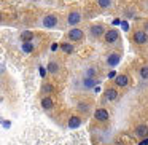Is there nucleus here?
<instances>
[{
  "mask_svg": "<svg viewBox=\"0 0 148 145\" xmlns=\"http://www.w3.org/2000/svg\"><path fill=\"white\" fill-rule=\"evenodd\" d=\"M143 30H145V32H147V34H148V21H147V23H145V24H143Z\"/></svg>",
  "mask_w": 148,
  "mask_h": 145,
  "instance_id": "a878e982",
  "label": "nucleus"
},
{
  "mask_svg": "<svg viewBox=\"0 0 148 145\" xmlns=\"http://www.w3.org/2000/svg\"><path fill=\"white\" fill-rule=\"evenodd\" d=\"M99 83H100V80H97V78H83L81 86H83L84 89H91V88L99 86Z\"/></svg>",
  "mask_w": 148,
  "mask_h": 145,
  "instance_id": "9d476101",
  "label": "nucleus"
},
{
  "mask_svg": "<svg viewBox=\"0 0 148 145\" xmlns=\"http://www.w3.org/2000/svg\"><path fill=\"white\" fill-rule=\"evenodd\" d=\"M81 126V118L80 116H70L69 118V128L75 129V128H80Z\"/></svg>",
  "mask_w": 148,
  "mask_h": 145,
  "instance_id": "2eb2a0df",
  "label": "nucleus"
},
{
  "mask_svg": "<svg viewBox=\"0 0 148 145\" xmlns=\"http://www.w3.org/2000/svg\"><path fill=\"white\" fill-rule=\"evenodd\" d=\"M81 23V13L80 11H70L67 16V24L70 27H75L77 24Z\"/></svg>",
  "mask_w": 148,
  "mask_h": 145,
  "instance_id": "39448f33",
  "label": "nucleus"
},
{
  "mask_svg": "<svg viewBox=\"0 0 148 145\" xmlns=\"http://www.w3.org/2000/svg\"><path fill=\"white\" fill-rule=\"evenodd\" d=\"M97 5H99L100 10H108L113 5V0H97Z\"/></svg>",
  "mask_w": 148,
  "mask_h": 145,
  "instance_id": "f3484780",
  "label": "nucleus"
},
{
  "mask_svg": "<svg viewBox=\"0 0 148 145\" xmlns=\"http://www.w3.org/2000/svg\"><path fill=\"white\" fill-rule=\"evenodd\" d=\"M23 51H24V53H32V51H34V43H32V42L23 43Z\"/></svg>",
  "mask_w": 148,
  "mask_h": 145,
  "instance_id": "412c9836",
  "label": "nucleus"
},
{
  "mask_svg": "<svg viewBox=\"0 0 148 145\" xmlns=\"http://www.w3.org/2000/svg\"><path fill=\"white\" fill-rule=\"evenodd\" d=\"M118 38H119V32L116 29H108L105 32V35H103V40H105V43H115V42H118Z\"/></svg>",
  "mask_w": 148,
  "mask_h": 145,
  "instance_id": "423d86ee",
  "label": "nucleus"
},
{
  "mask_svg": "<svg viewBox=\"0 0 148 145\" xmlns=\"http://www.w3.org/2000/svg\"><path fill=\"white\" fill-rule=\"evenodd\" d=\"M78 110H80V112H89V104H86V102H80L78 104Z\"/></svg>",
  "mask_w": 148,
  "mask_h": 145,
  "instance_id": "4be33fe9",
  "label": "nucleus"
},
{
  "mask_svg": "<svg viewBox=\"0 0 148 145\" xmlns=\"http://www.w3.org/2000/svg\"><path fill=\"white\" fill-rule=\"evenodd\" d=\"M69 38L72 40V42H81V40L84 38V32L83 29H80V27H72L70 30L67 32Z\"/></svg>",
  "mask_w": 148,
  "mask_h": 145,
  "instance_id": "f257e3e1",
  "label": "nucleus"
},
{
  "mask_svg": "<svg viewBox=\"0 0 148 145\" xmlns=\"http://www.w3.org/2000/svg\"><path fill=\"white\" fill-rule=\"evenodd\" d=\"M118 96H119V93L115 89V88H108V89L105 91V96L103 97H105L107 102H115V100L118 99Z\"/></svg>",
  "mask_w": 148,
  "mask_h": 145,
  "instance_id": "9b49d317",
  "label": "nucleus"
},
{
  "mask_svg": "<svg viewBox=\"0 0 148 145\" xmlns=\"http://www.w3.org/2000/svg\"><path fill=\"white\" fill-rule=\"evenodd\" d=\"M61 49L67 54H72L73 53V45L72 43H61Z\"/></svg>",
  "mask_w": 148,
  "mask_h": 145,
  "instance_id": "6ab92c4d",
  "label": "nucleus"
},
{
  "mask_svg": "<svg viewBox=\"0 0 148 145\" xmlns=\"http://www.w3.org/2000/svg\"><path fill=\"white\" fill-rule=\"evenodd\" d=\"M138 145H148V137H147V139H143V140H142Z\"/></svg>",
  "mask_w": 148,
  "mask_h": 145,
  "instance_id": "b1692460",
  "label": "nucleus"
},
{
  "mask_svg": "<svg viewBox=\"0 0 148 145\" xmlns=\"http://www.w3.org/2000/svg\"><path fill=\"white\" fill-rule=\"evenodd\" d=\"M96 75H97V69L88 67L86 70H84V74H83V78H96Z\"/></svg>",
  "mask_w": 148,
  "mask_h": 145,
  "instance_id": "a211bd4d",
  "label": "nucleus"
},
{
  "mask_svg": "<svg viewBox=\"0 0 148 145\" xmlns=\"http://www.w3.org/2000/svg\"><path fill=\"white\" fill-rule=\"evenodd\" d=\"M115 85L119 88H126L129 86V77L127 75H118V77L115 78Z\"/></svg>",
  "mask_w": 148,
  "mask_h": 145,
  "instance_id": "f8f14e48",
  "label": "nucleus"
},
{
  "mask_svg": "<svg viewBox=\"0 0 148 145\" xmlns=\"http://www.w3.org/2000/svg\"><path fill=\"white\" fill-rule=\"evenodd\" d=\"M132 40L137 45H145V43H148V34L145 30H135L134 35H132Z\"/></svg>",
  "mask_w": 148,
  "mask_h": 145,
  "instance_id": "20e7f679",
  "label": "nucleus"
},
{
  "mask_svg": "<svg viewBox=\"0 0 148 145\" xmlns=\"http://www.w3.org/2000/svg\"><path fill=\"white\" fill-rule=\"evenodd\" d=\"M116 77H118V75H115V72H110L108 74V78H116Z\"/></svg>",
  "mask_w": 148,
  "mask_h": 145,
  "instance_id": "393cba45",
  "label": "nucleus"
},
{
  "mask_svg": "<svg viewBox=\"0 0 148 145\" xmlns=\"http://www.w3.org/2000/svg\"><path fill=\"white\" fill-rule=\"evenodd\" d=\"M58 16L56 14H46L45 18L42 19V26L46 27V29H53V27L58 26Z\"/></svg>",
  "mask_w": 148,
  "mask_h": 145,
  "instance_id": "7ed1b4c3",
  "label": "nucleus"
},
{
  "mask_svg": "<svg viewBox=\"0 0 148 145\" xmlns=\"http://www.w3.org/2000/svg\"><path fill=\"white\" fill-rule=\"evenodd\" d=\"M134 134L137 135L138 139H147L148 137V124H145V123L137 124L134 129Z\"/></svg>",
  "mask_w": 148,
  "mask_h": 145,
  "instance_id": "6e6552de",
  "label": "nucleus"
},
{
  "mask_svg": "<svg viewBox=\"0 0 148 145\" xmlns=\"http://www.w3.org/2000/svg\"><path fill=\"white\" fill-rule=\"evenodd\" d=\"M40 74H42V77H45V69L40 67Z\"/></svg>",
  "mask_w": 148,
  "mask_h": 145,
  "instance_id": "bb28decb",
  "label": "nucleus"
},
{
  "mask_svg": "<svg viewBox=\"0 0 148 145\" xmlns=\"http://www.w3.org/2000/svg\"><path fill=\"white\" fill-rule=\"evenodd\" d=\"M107 32V29L102 26V24H92V26L89 27V34L92 38H100V37H103Z\"/></svg>",
  "mask_w": 148,
  "mask_h": 145,
  "instance_id": "f03ea898",
  "label": "nucleus"
},
{
  "mask_svg": "<svg viewBox=\"0 0 148 145\" xmlns=\"http://www.w3.org/2000/svg\"><path fill=\"white\" fill-rule=\"evenodd\" d=\"M119 61H121V54L119 53H110L107 56V65L108 67H116L119 64Z\"/></svg>",
  "mask_w": 148,
  "mask_h": 145,
  "instance_id": "1a4fd4ad",
  "label": "nucleus"
},
{
  "mask_svg": "<svg viewBox=\"0 0 148 145\" xmlns=\"http://www.w3.org/2000/svg\"><path fill=\"white\" fill-rule=\"evenodd\" d=\"M94 118H96L97 121H100V123H105V121H108L110 113L107 112V109L100 107V109H96V112H94Z\"/></svg>",
  "mask_w": 148,
  "mask_h": 145,
  "instance_id": "0eeeda50",
  "label": "nucleus"
},
{
  "mask_svg": "<svg viewBox=\"0 0 148 145\" xmlns=\"http://www.w3.org/2000/svg\"><path fill=\"white\" fill-rule=\"evenodd\" d=\"M53 107H54V102H53V99L49 96H45L42 99V109L46 110V112H49V110H53Z\"/></svg>",
  "mask_w": 148,
  "mask_h": 145,
  "instance_id": "ddd939ff",
  "label": "nucleus"
},
{
  "mask_svg": "<svg viewBox=\"0 0 148 145\" xmlns=\"http://www.w3.org/2000/svg\"><path fill=\"white\" fill-rule=\"evenodd\" d=\"M138 75H140L142 80L148 81V65H143V67H140V70H138Z\"/></svg>",
  "mask_w": 148,
  "mask_h": 145,
  "instance_id": "aec40b11",
  "label": "nucleus"
},
{
  "mask_svg": "<svg viewBox=\"0 0 148 145\" xmlns=\"http://www.w3.org/2000/svg\"><path fill=\"white\" fill-rule=\"evenodd\" d=\"M116 145H121V144H116Z\"/></svg>",
  "mask_w": 148,
  "mask_h": 145,
  "instance_id": "cd10ccee",
  "label": "nucleus"
},
{
  "mask_svg": "<svg viewBox=\"0 0 148 145\" xmlns=\"http://www.w3.org/2000/svg\"><path fill=\"white\" fill-rule=\"evenodd\" d=\"M19 38L23 40L24 43H26V42H32V40H34V32H32V30H23L21 35H19Z\"/></svg>",
  "mask_w": 148,
  "mask_h": 145,
  "instance_id": "dca6fc26",
  "label": "nucleus"
},
{
  "mask_svg": "<svg viewBox=\"0 0 148 145\" xmlns=\"http://www.w3.org/2000/svg\"><path fill=\"white\" fill-rule=\"evenodd\" d=\"M43 93H45L46 96H48V94H51L53 93V86L49 83H45V85H43Z\"/></svg>",
  "mask_w": 148,
  "mask_h": 145,
  "instance_id": "5701e85b",
  "label": "nucleus"
},
{
  "mask_svg": "<svg viewBox=\"0 0 148 145\" xmlns=\"http://www.w3.org/2000/svg\"><path fill=\"white\" fill-rule=\"evenodd\" d=\"M59 69H61V65H59L56 61H49V62H48V65H46V70H48L49 74H53V75L58 74Z\"/></svg>",
  "mask_w": 148,
  "mask_h": 145,
  "instance_id": "4468645a",
  "label": "nucleus"
}]
</instances>
